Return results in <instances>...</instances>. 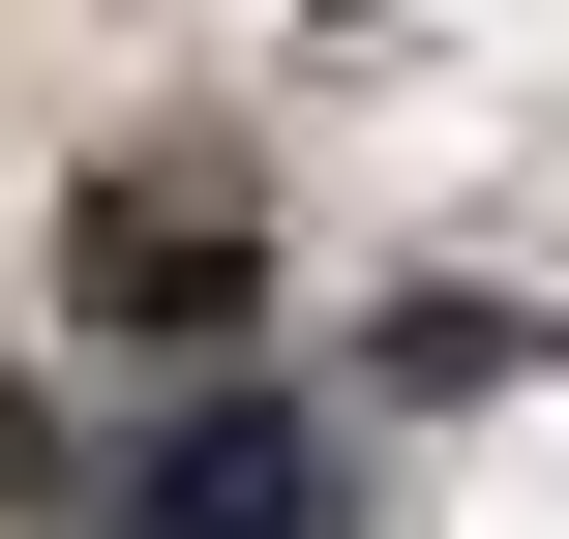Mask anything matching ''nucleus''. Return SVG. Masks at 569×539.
<instances>
[{"label": "nucleus", "mask_w": 569, "mask_h": 539, "mask_svg": "<svg viewBox=\"0 0 569 539\" xmlns=\"http://www.w3.org/2000/svg\"><path fill=\"white\" fill-rule=\"evenodd\" d=\"M120 539H330V450H300V420H180V450L120 480Z\"/></svg>", "instance_id": "nucleus-2"}, {"label": "nucleus", "mask_w": 569, "mask_h": 539, "mask_svg": "<svg viewBox=\"0 0 569 539\" xmlns=\"http://www.w3.org/2000/svg\"><path fill=\"white\" fill-rule=\"evenodd\" d=\"M60 300H90L120 360H240V300H270V210H240L210 150H120V180L60 210Z\"/></svg>", "instance_id": "nucleus-1"}]
</instances>
